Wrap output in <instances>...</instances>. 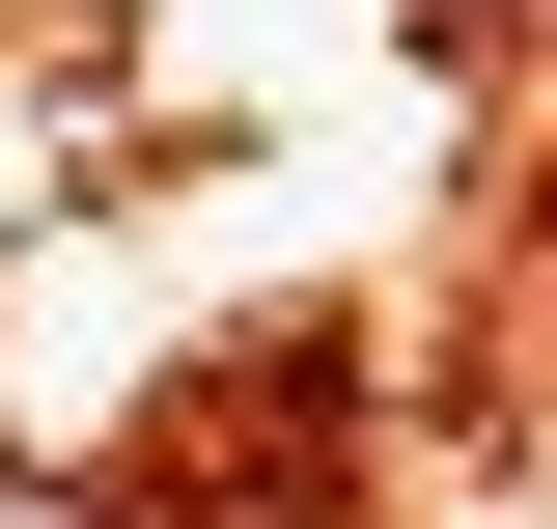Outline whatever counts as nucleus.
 <instances>
[{
    "label": "nucleus",
    "instance_id": "nucleus-1",
    "mask_svg": "<svg viewBox=\"0 0 557 529\" xmlns=\"http://www.w3.org/2000/svg\"><path fill=\"white\" fill-rule=\"evenodd\" d=\"M0 529H112V502H57V473H0Z\"/></svg>",
    "mask_w": 557,
    "mask_h": 529
}]
</instances>
